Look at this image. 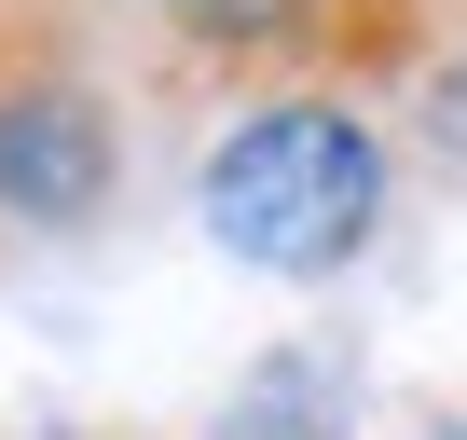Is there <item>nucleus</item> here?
I'll return each instance as SVG.
<instances>
[{"label":"nucleus","mask_w":467,"mask_h":440,"mask_svg":"<svg viewBox=\"0 0 467 440\" xmlns=\"http://www.w3.org/2000/svg\"><path fill=\"white\" fill-rule=\"evenodd\" d=\"M138 165V83L83 0H0V235H97Z\"/></svg>","instance_id":"nucleus-2"},{"label":"nucleus","mask_w":467,"mask_h":440,"mask_svg":"<svg viewBox=\"0 0 467 440\" xmlns=\"http://www.w3.org/2000/svg\"><path fill=\"white\" fill-rule=\"evenodd\" d=\"M412 440H467V413H440V426H412Z\"/></svg>","instance_id":"nucleus-5"},{"label":"nucleus","mask_w":467,"mask_h":440,"mask_svg":"<svg viewBox=\"0 0 467 440\" xmlns=\"http://www.w3.org/2000/svg\"><path fill=\"white\" fill-rule=\"evenodd\" d=\"M83 15H97V28L124 42V28H165V15H179V0H83Z\"/></svg>","instance_id":"nucleus-4"},{"label":"nucleus","mask_w":467,"mask_h":440,"mask_svg":"<svg viewBox=\"0 0 467 440\" xmlns=\"http://www.w3.org/2000/svg\"><path fill=\"white\" fill-rule=\"evenodd\" d=\"M399 206V152L385 110L344 83H275V97H234L206 165H192V220L206 248H234L248 276H344Z\"/></svg>","instance_id":"nucleus-1"},{"label":"nucleus","mask_w":467,"mask_h":440,"mask_svg":"<svg viewBox=\"0 0 467 440\" xmlns=\"http://www.w3.org/2000/svg\"><path fill=\"white\" fill-rule=\"evenodd\" d=\"M399 110H412V138H440V152L467 165V28H453V42H440V56L399 83Z\"/></svg>","instance_id":"nucleus-3"},{"label":"nucleus","mask_w":467,"mask_h":440,"mask_svg":"<svg viewBox=\"0 0 467 440\" xmlns=\"http://www.w3.org/2000/svg\"><path fill=\"white\" fill-rule=\"evenodd\" d=\"M440 28H467V0H440Z\"/></svg>","instance_id":"nucleus-6"}]
</instances>
